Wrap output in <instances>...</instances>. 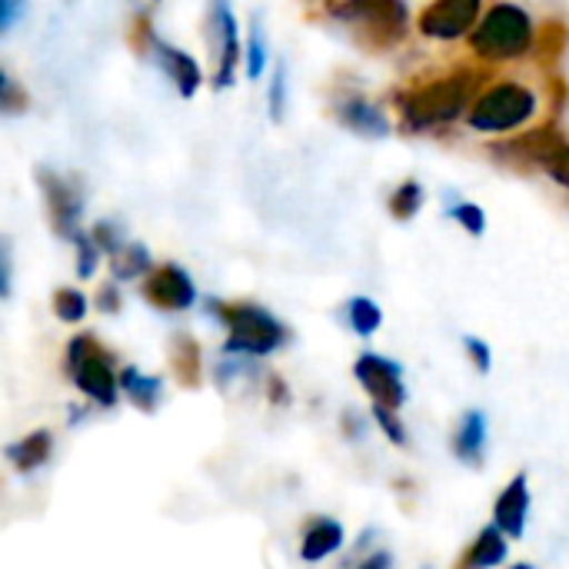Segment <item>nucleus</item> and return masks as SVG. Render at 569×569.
<instances>
[{"instance_id": "nucleus-1", "label": "nucleus", "mask_w": 569, "mask_h": 569, "mask_svg": "<svg viewBox=\"0 0 569 569\" xmlns=\"http://www.w3.org/2000/svg\"><path fill=\"white\" fill-rule=\"evenodd\" d=\"M473 87H477V73L473 70H457L450 77H437V80L403 93L400 97L403 123L410 130H427V127H440V123L457 120L477 100Z\"/></svg>"}, {"instance_id": "nucleus-2", "label": "nucleus", "mask_w": 569, "mask_h": 569, "mask_svg": "<svg viewBox=\"0 0 569 569\" xmlns=\"http://www.w3.org/2000/svg\"><path fill=\"white\" fill-rule=\"evenodd\" d=\"M210 310L227 323V353L240 357H267L287 343V327L257 303H223L213 300Z\"/></svg>"}, {"instance_id": "nucleus-3", "label": "nucleus", "mask_w": 569, "mask_h": 569, "mask_svg": "<svg viewBox=\"0 0 569 569\" xmlns=\"http://www.w3.org/2000/svg\"><path fill=\"white\" fill-rule=\"evenodd\" d=\"M470 43L483 60H517L530 47H537V27L523 7L503 0L480 20Z\"/></svg>"}, {"instance_id": "nucleus-4", "label": "nucleus", "mask_w": 569, "mask_h": 569, "mask_svg": "<svg viewBox=\"0 0 569 569\" xmlns=\"http://www.w3.org/2000/svg\"><path fill=\"white\" fill-rule=\"evenodd\" d=\"M537 113V93L523 83L503 80L490 90H483L470 110L467 120L473 130H490V133H503V130H517L523 127L530 117Z\"/></svg>"}, {"instance_id": "nucleus-5", "label": "nucleus", "mask_w": 569, "mask_h": 569, "mask_svg": "<svg viewBox=\"0 0 569 569\" xmlns=\"http://www.w3.org/2000/svg\"><path fill=\"white\" fill-rule=\"evenodd\" d=\"M67 370H70L73 383L80 387V393H87L97 407H113L117 403L120 377L110 367V353L90 333H80V337L70 340Z\"/></svg>"}, {"instance_id": "nucleus-6", "label": "nucleus", "mask_w": 569, "mask_h": 569, "mask_svg": "<svg viewBox=\"0 0 569 569\" xmlns=\"http://www.w3.org/2000/svg\"><path fill=\"white\" fill-rule=\"evenodd\" d=\"M330 13L343 23H357L370 47H393L407 33L403 0H340Z\"/></svg>"}, {"instance_id": "nucleus-7", "label": "nucleus", "mask_w": 569, "mask_h": 569, "mask_svg": "<svg viewBox=\"0 0 569 569\" xmlns=\"http://www.w3.org/2000/svg\"><path fill=\"white\" fill-rule=\"evenodd\" d=\"M360 387L370 393V400L377 407H390V410H400L403 400H407V390H403V377H400V367L380 353H363L353 367Z\"/></svg>"}, {"instance_id": "nucleus-8", "label": "nucleus", "mask_w": 569, "mask_h": 569, "mask_svg": "<svg viewBox=\"0 0 569 569\" xmlns=\"http://www.w3.org/2000/svg\"><path fill=\"white\" fill-rule=\"evenodd\" d=\"M480 7H483V0H433L420 13V33L433 37V40L463 37L477 23Z\"/></svg>"}, {"instance_id": "nucleus-9", "label": "nucleus", "mask_w": 569, "mask_h": 569, "mask_svg": "<svg viewBox=\"0 0 569 569\" xmlns=\"http://www.w3.org/2000/svg\"><path fill=\"white\" fill-rule=\"evenodd\" d=\"M143 297L160 307V310H170V313H180L187 307H193L197 300V287L193 280L187 277V270H180L177 263H163V267H153L147 283H143Z\"/></svg>"}, {"instance_id": "nucleus-10", "label": "nucleus", "mask_w": 569, "mask_h": 569, "mask_svg": "<svg viewBox=\"0 0 569 569\" xmlns=\"http://www.w3.org/2000/svg\"><path fill=\"white\" fill-rule=\"evenodd\" d=\"M37 180H40V190H43V200H47L53 230H57L60 237L73 240V237L80 233V230H77V223H80V197H77V190L67 187V180H63L60 173L47 170V167L37 170Z\"/></svg>"}, {"instance_id": "nucleus-11", "label": "nucleus", "mask_w": 569, "mask_h": 569, "mask_svg": "<svg viewBox=\"0 0 569 569\" xmlns=\"http://www.w3.org/2000/svg\"><path fill=\"white\" fill-rule=\"evenodd\" d=\"M527 513H530V480L527 473H517L503 493L497 497V507H493V523L510 537V540H520L527 533Z\"/></svg>"}, {"instance_id": "nucleus-12", "label": "nucleus", "mask_w": 569, "mask_h": 569, "mask_svg": "<svg viewBox=\"0 0 569 569\" xmlns=\"http://www.w3.org/2000/svg\"><path fill=\"white\" fill-rule=\"evenodd\" d=\"M210 13H213V27L220 33V70H217L213 87L223 90V87L233 83V73H237V63H240V37H237V20H233L227 0H213Z\"/></svg>"}, {"instance_id": "nucleus-13", "label": "nucleus", "mask_w": 569, "mask_h": 569, "mask_svg": "<svg viewBox=\"0 0 569 569\" xmlns=\"http://www.w3.org/2000/svg\"><path fill=\"white\" fill-rule=\"evenodd\" d=\"M487 437H490V427H487V413L483 410H467L457 423V433H453V453L470 463V467H480L483 457H487Z\"/></svg>"}, {"instance_id": "nucleus-14", "label": "nucleus", "mask_w": 569, "mask_h": 569, "mask_svg": "<svg viewBox=\"0 0 569 569\" xmlns=\"http://www.w3.org/2000/svg\"><path fill=\"white\" fill-rule=\"evenodd\" d=\"M507 533L493 523V527H487V530H480V537L467 547V553L460 557V563L457 569H493L500 567L503 560H507Z\"/></svg>"}, {"instance_id": "nucleus-15", "label": "nucleus", "mask_w": 569, "mask_h": 569, "mask_svg": "<svg viewBox=\"0 0 569 569\" xmlns=\"http://www.w3.org/2000/svg\"><path fill=\"white\" fill-rule=\"evenodd\" d=\"M337 117L343 127L357 130L360 137H387L390 133V120L383 117V110L367 103V100L347 97L343 103H337Z\"/></svg>"}, {"instance_id": "nucleus-16", "label": "nucleus", "mask_w": 569, "mask_h": 569, "mask_svg": "<svg viewBox=\"0 0 569 569\" xmlns=\"http://www.w3.org/2000/svg\"><path fill=\"white\" fill-rule=\"evenodd\" d=\"M157 60L163 63V70H167L170 80L177 83L180 97H193V93H197V87H200L203 77H200V67H197L193 57H187L183 50H177V47L157 40Z\"/></svg>"}, {"instance_id": "nucleus-17", "label": "nucleus", "mask_w": 569, "mask_h": 569, "mask_svg": "<svg viewBox=\"0 0 569 569\" xmlns=\"http://www.w3.org/2000/svg\"><path fill=\"white\" fill-rule=\"evenodd\" d=\"M343 547V527L330 517H320L307 533H303V547H300V557L307 563H320L327 557H333L337 550Z\"/></svg>"}, {"instance_id": "nucleus-18", "label": "nucleus", "mask_w": 569, "mask_h": 569, "mask_svg": "<svg viewBox=\"0 0 569 569\" xmlns=\"http://www.w3.org/2000/svg\"><path fill=\"white\" fill-rule=\"evenodd\" d=\"M50 447H53V437L47 430H33L27 433L23 440H17L13 447H7V460L20 470V473H30L37 467H43L50 460Z\"/></svg>"}, {"instance_id": "nucleus-19", "label": "nucleus", "mask_w": 569, "mask_h": 569, "mask_svg": "<svg viewBox=\"0 0 569 569\" xmlns=\"http://www.w3.org/2000/svg\"><path fill=\"white\" fill-rule=\"evenodd\" d=\"M170 367H173V373H177V380L183 387H197L200 383L203 363H200V347H197L193 337H187V333L173 337V343H170Z\"/></svg>"}, {"instance_id": "nucleus-20", "label": "nucleus", "mask_w": 569, "mask_h": 569, "mask_svg": "<svg viewBox=\"0 0 569 569\" xmlns=\"http://www.w3.org/2000/svg\"><path fill=\"white\" fill-rule=\"evenodd\" d=\"M120 390L133 400V407H140L143 413H153L157 410V400H160V380L157 377H147L140 373L137 367H127L120 370Z\"/></svg>"}, {"instance_id": "nucleus-21", "label": "nucleus", "mask_w": 569, "mask_h": 569, "mask_svg": "<svg viewBox=\"0 0 569 569\" xmlns=\"http://www.w3.org/2000/svg\"><path fill=\"white\" fill-rule=\"evenodd\" d=\"M347 320H350V327H353L360 337H373V333L380 330V323H383V310H380L370 297H353V300L347 303Z\"/></svg>"}, {"instance_id": "nucleus-22", "label": "nucleus", "mask_w": 569, "mask_h": 569, "mask_svg": "<svg viewBox=\"0 0 569 569\" xmlns=\"http://www.w3.org/2000/svg\"><path fill=\"white\" fill-rule=\"evenodd\" d=\"M153 263H150V253H147V247H140V243H127L117 257H113V277L117 280H133V277H140V273H147Z\"/></svg>"}, {"instance_id": "nucleus-23", "label": "nucleus", "mask_w": 569, "mask_h": 569, "mask_svg": "<svg viewBox=\"0 0 569 569\" xmlns=\"http://www.w3.org/2000/svg\"><path fill=\"white\" fill-rule=\"evenodd\" d=\"M420 203H423V187L417 180H403L390 197V213L397 220H413L420 213Z\"/></svg>"}, {"instance_id": "nucleus-24", "label": "nucleus", "mask_w": 569, "mask_h": 569, "mask_svg": "<svg viewBox=\"0 0 569 569\" xmlns=\"http://www.w3.org/2000/svg\"><path fill=\"white\" fill-rule=\"evenodd\" d=\"M53 313L63 320V323H80L87 317V297L73 287H63L53 293Z\"/></svg>"}, {"instance_id": "nucleus-25", "label": "nucleus", "mask_w": 569, "mask_h": 569, "mask_svg": "<svg viewBox=\"0 0 569 569\" xmlns=\"http://www.w3.org/2000/svg\"><path fill=\"white\" fill-rule=\"evenodd\" d=\"M373 420H377V427L387 433V440H390V443H397V447H407V443H410V433H407V427L400 423L397 410H390V407H377V403H373Z\"/></svg>"}, {"instance_id": "nucleus-26", "label": "nucleus", "mask_w": 569, "mask_h": 569, "mask_svg": "<svg viewBox=\"0 0 569 569\" xmlns=\"http://www.w3.org/2000/svg\"><path fill=\"white\" fill-rule=\"evenodd\" d=\"M263 67H267V43H263L260 23L253 20V27H250V43H247V73H250V80H257V77L263 73Z\"/></svg>"}, {"instance_id": "nucleus-27", "label": "nucleus", "mask_w": 569, "mask_h": 569, "mask_svg": "<svg viewBox=\"0 0 569 569\" xmlns=\"http://www.w3.org/2000/svg\"><path fill=\"white\" fill-rule=\"evenodd\" d=\"M267 107H270V117L280 123V120H283V110H287V67H283V63H277V70H273V77H270Z\"/></svg>"}, {"instance_id": "nucleus-28", "label": "nucleus", "mask_w": 569, "mask_h": 569, "mask_svg": "<svg viewBox=\"0 0 569 569\" xmlns=\"http://www.w3.org/2000/svg\"><path fill=\"white\" fill-rule=\"evenodd\" d=\"M73 243H77V273L87 280V277H93V270H97L100 247H97V240H93V237H87V233H77V237H73Z\"/></svg>"}, {"instance_id": "nucleus-29", "label": "nucleus", "mask_w": 569, "mask_h": 569, "mask_svg": "<svg viewBox=\"0 0 569 569\" xmlns=\"http://www.w3.org/2000/svg\"><path fill=\"white\" fill-rule=\"evenodd\" d=\"M93 240H97V247L100 250H107L110 257H117L127 243H123V237H120V227L113 223V220H100L97 227H93V233H90Z\"/></svg>"}, {"instance_id": "nucleus-30", "label": "nucleus", "mask_w": 569, "mask_h": 569, "mask_svg": "<svg viewBox=\"0 0 569 569\" xmlns=\"http://www.w3.org/2000/svg\"><path fill=\"white\" fill-rule=\"evenodd\" d=\"M450 217H453L457 223H463L467 233H473V237H480V233L487 230V217H483V210H480L477 203H457V207L450 210Z\"/></svg>"}, {"instance_id": "nucleus-31", "label": "nucleus", "mask_w": 569, "mask_h": 569, "mask_svg": "<svg viewBox=\"0 0 569 569\" xmlns=\"http://www.w3.org/2000/svg\"><path fill=\"white\" fill-rule=\"evenodd\" d=\"M567 43V27L563 23H547L540 33H537V47L543 57H557Z\"/></svg>"}, {"instance_id": "nucleus-32", "label": "nucleus", "mask_w": 569, "mask_h": 569, "mask_svg": "<svg viewBox=\"0 0 569 569\" xmlns=\"http://www.w3.org/2000/svg\"><path fill=\"white\" fill-rule=\"evenodd\" d=\"M540 167H543V170L560 183V187H567L569 190V143H560V147H557V150L540 163Z\"/></svg>"}, {"instance_id": "nucleus-33", "label": "nucleus", "mask_w": 569, "mask_h": 569, "mask_svg": "<svg viewBox=\"0 0 569 569\" xmlns=\"http://www.w3.org/2000/svg\"><path fill=\"white\" fill-rule=\"evenodd\" d=\"M463 347H467V353H470L473 367H477L480 373H490V367H493V353H490V347H487L480 337H467V340H463Z\"/></svg>"}, {"instance_id": "nucleus-34", "label": "nucleus", "mask_w": 569, "mask_h": 569, "mask_svg": "<svg viewBox=\"0 0 569 569\" xmlns=\"http://www.w3.org/2000/svg\"><path fill=\"white\" fill-rule=\"evenodd\" d=\"M0 87H3V100H0V103H3V110H7V113H17V110H23V107H27V97L13 87V80H10V77H3V83H0Z\"/></svg>"}, {"instance_id": "nucleus-35", "label": "nucleus", "mask_w": 569, "mask_h": 569, "mask_svg": "<svg viewBox=\"0 0 569 569\" xmlns=\"http://www.w3.org/2000/svg\"><path fill=\"white\" fill-rule=\"evenodd\" d=\"M97 303H100V310H107V313H117V310H120L117 287H103V290H100V297H97Z\"/></svg>"}, {"instance_id": "nucleus-36", "label": "nucleus", "mask_w": 569, "mask_h": 569, "mask_svg": "<svg viewBox=\"0 0 569 569\" xmlns=\"http://www.w3.org/2000/svg\"><path fill=\"white\" fill-rule=\"evenodd\" d=\"M390 563H393V560H390V553H373L370 560H363V563H360V569H390Z\"/></svg>"}, {"instance_id": "nucleus-37", "label": "nucleus", "mask_w": 569, "mask_h": 569, "mask_svg": "<svg viewBox=\"0 0 569 569\" xmlns=\"http://www.w3.org/2000/svg\"><path fill=\"white\" fill-rule=\"evenodd\" d=\"M510 569H537V567H530V563H513Z\"/></svg>"}]
</instances>
